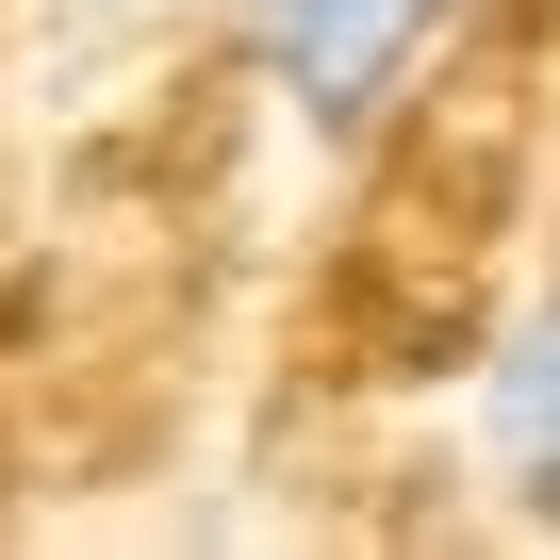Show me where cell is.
<instances>
[{"label": "cell", "mask_w": 560, "mask_h": 560, "mask_svg": "<svg viewBox=\"0 0 560 560\" xmlns=\"http://www.w3.org/2000/svg\"><path fill=\"white\" fill-rule=\"evenodd\" d=\"M429 34H445V0H264V67L298 83L314 132H363V116L412 83Z\"/></svg>", "instance_id": "1"}, {"label": "cell", "mask_w": 560, "mask_h": 560, "mask_svg": "<svg viewBox=\"0 0 560 560\" xmlns=\"http://www.w3.org/2000/svg\"><path fill=\"white\" fill-rule=\"evenodd\" d=\"M478 445H494V478L560 527V314H527L511 347H494V396H478Z\"/></svg>", "instance_id": "2"}]
</instances>
